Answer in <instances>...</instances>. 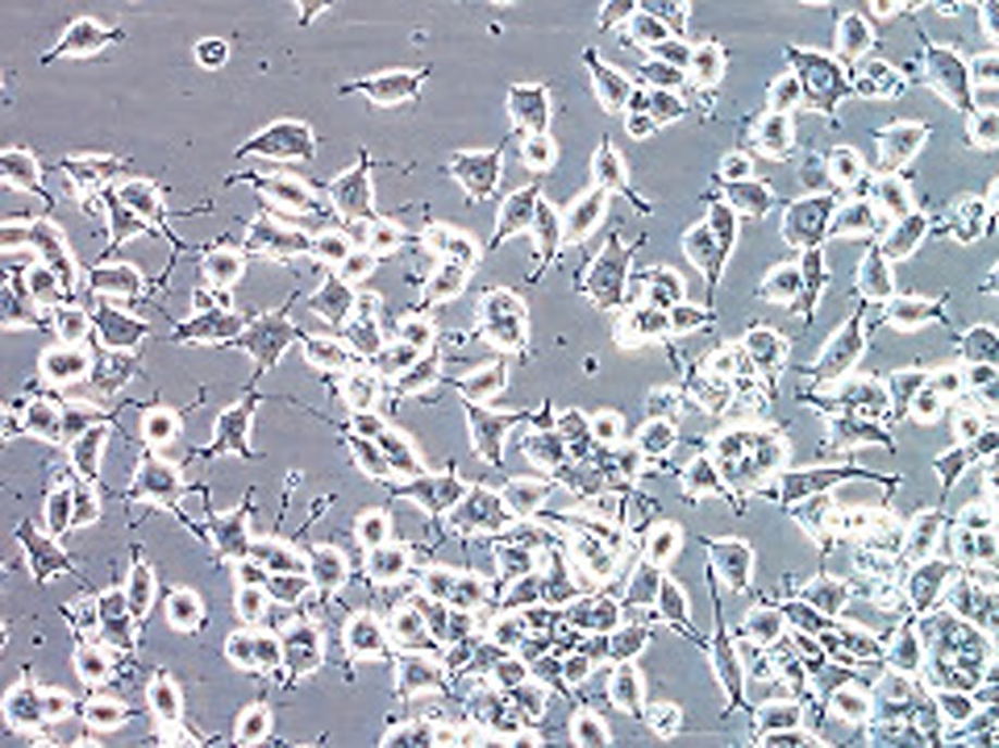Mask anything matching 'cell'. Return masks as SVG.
Wrapping results in <instances>:
<instances>
[{
	"label": "cell",
	"instance_id": "ffe728a7",
	"mask_svg": "<svg viewBox=\"0 0 999 748\" xmlns=\"http://www.w3.org/2000/svg\"><path fill=\"white\" fill-rule=\"evenodd\" d=\"M383 452L392 470L408 474L422 472L417 450L411 439L404 432L388 424L387 428L374 440Z\"/></svg>",
	"mask_w": 999,
	"mask_h": 748
},
{
	"label": "cell",
	"instance_id": "603a6c76",
	"mask_svg": "<svg viewBox=\"0 0 999 748\" xmlns=\"http://www.w3.org/2000/svg\"><path fill=\"white\" fill-rule=\"evenodd\" d=\"M522 157L533 172L546 173L556 163V144L547 133L528 136L523 139Z\"/></svg>",
	"mask_w": 999,
	"mask_h": 748
},
{
	"label": "cell",
	"instance_id": "d6986e66",
	"mask_svg": "<svg viewBox=\"0 0 999 748\" xmlns=\"http://www.w3.org/2000/svg\"><path fill=\"white\" fill-rule=\"evenodd\" d=\"M532 232L535 234L539 252L543 262V271L553 262L558 244L563 242L562 216L544 199H538L535 219L532 221Z\"/></svg>",
	"mask_w": 999,
	"mask_h": 748
},
{
	"label": "cell",
	"instance_id": "ac0fdd59",
	"mask_svg": "<svg viewBox=\"0 0 999 748\" xmlns=\"http://www.w3.org/2000/svg\"><path fill=\"white\" fill-rule=\"evenodd\" d=\"M442 371L443 352L435 342L409 370L391 382L392 395L399 399L418 396L436 384Z\"/></svg>",
	"mask_w": 999,
	"mask_h": 748
},
{
	"label": "cell",
	"instance_id": "d6a6232c",
	"mask_svg": "<svg viewBox=\"0 0 999 748\" xmlns=\"http://www.w3.org/2000/svg\"><path fill=\"white\" fill-rule=\"evenodd\" d=\"M388 424L375 411L354 412L350 415L349 431L362 438L375 440Z\"/></svg>",
	"mask_w": 999,
	"mask_h": 748
},
{
	"label": "cell",
	"instance_id": "6da1fadb",
	"mask_svg": "<svg viewBox=\"0 0 999 748\" xmlns=\"http://www.w3.org/2000/svg\"><path fill=\"white\" fill-rule=\"evenodd\" d=\"M479 336L499 351L518 352L527 341V311L518 296L494 288L478 303Z\"/></svg>",
	"mask_w": 999,
	"mask_h": 748
},
{
	"label": "cell",
	"instance_id": "44dd1931",
	"mask_svg": "<svg viewBox=\"0 0 999 748\" xmlns=\"http://www.w3.org/2000/svg\"><path fill=\"white\" fill-rule=\"evenodd\" d=\"M424 354L417 348L396 339L395 342L385 344L381 351L368 360L367 363L381 378L392 382Z\"/></svg>",
	"mask_w": 999,
	"mask_h": 748
},
{
	"label": "cell",
	"instance_id": "7a4b0ae2",
	"mask_svg": "<svg viewBox=\"0 0 999 748\" xmlns=\"http://www.w3.org/2000/svg\"><path fill=\"white\" fill-rule=\"evenodd\" d=\"M642 244V240L634 241L626 248L619 233L609 234L585 278L588 292L601 308L607 310L620 303L633 253Z\"/></svg>",
	"mask_w": 999,
	"mask_h": 748
},
{
	"label": "cell",
	"instance_id": "484cf974",
	"mask_svg": "<svg viewBox=\"0 0 999 748\" xmlns=\"http://www.w3.org/2000/svg\"><path fill=\"white\" fill-rule=\"evenodd\" d=\"M345 435L353 454L357 457L359 463L366 470L378 475L391 472L392 467L388 466L383 452H381L374 440L354 435L350 431L346 432Z\"/></svg>",
	"mask_w": 999,
	"mask_h": 748
},
{
	"label": "cell",
	"instance_id": "e0dca14e",
	"mask_svg": "<svg viewBox=\"0 0 999 748\" xmlns=\"http://www.w3.org/2000/svg\"><path fill=\"white\" fill-rule=\"evenodd\" d=\"M507 385V364L503 360L485 365L477 371L464 374L453 381L462 401L482 404L503 392Z\"/></svg>",
	"mask_w": 999,
	"mask_h": 748
},
{
	"label": "cell",
	"instance_id": "7402d4cb",
	"mask_svg": "<svg viewBox=\"0 0 999 748\" xmlns=\"http://www.w3.org/2000/svg\"><path fill=\"white\" fill-rule=\"evenodd\" d=\"M849 334H850V326L848 329L844 331L841 338L837 339L836 345L829 348L828 357H826L824 362L821 363L819 370L817 371V373L821 371V374H818L819 378L831 379L837 376H841V373L844 370L849 369V365H851V362L854 360V357H858L859 356L858 353L861 352L862 339H858L856 342H853L852 345H850L852 339L858 337L859 335L858 329L854 331L853 335L850 338V341H849V337H850Z\"/></svg>",
	"mask_w": 999,
	"mask_h": 748
},
{
	"label": "cell",
	"instance_id": "4316f807",
	"mask_svg": "<svg viewBox=\"0 0 999 748\" xmlns=\"http://www.w3.org/2000/svg\"><path fill=\"white\" fill-rule=\"evenodd\" d=\"M649 99L648 112L649 115L654 119L657 127L677 121V119L688 113V109L681 103L680 99L666 90H651L649 92Z\"/></svg>",
	"mask_w": 999,
	"mask_h": 748
},
{
	"label": "cell",
	"instance_id": "4fadbf2b",
	"mask_svg": "<svg viewBox=\"0 0 999 748\" xmlns=\"http://www.w3.org/2000/svg\"><path fill=\"white\" fill-rule=\"evenodd\" d=\"M592 170H594V177L599 187H603L608 194L612 191L621 194L622 197L628 198L631 205L637 208L640 214H650V203L642 201L638 194L630 189L622 160L607 133L604 134L603 141H601L595 152Z\"/></svg>",
	"mask_w": 999,
	"mask_h": 748
},
{
	"label": "cell",
	"instance_id": "8992f818",
	"mask_svg": "<svg viewBox=\"0 0 999 748\" xmlns=\"http://www.w3.org/2000/svg\"><path fill=\"white\" fill-rule=\"evenodd\" d=\"M548 92L545 84L514 85L509 110L516 134L522 139L545 134L550 121Z\"/></svg>",
	"mask_w": 999,
	"mask_h": 748
},
{
	"label": "cell",
	"instance_id": "5b68a950",
	"mask_svg": "<svg viewBox=\"0 0 999 748\" xmlns=\"http://www.w3.org/2000/svg\"><path fill=\"white\" fill-rule=\"evenodd\" d=\"M381 306L383 299L377 292L358 294V301L350 319L337 331L341 335L338 338L366 361L377 356L385 346L379 322Z\"/></svg>",
	"mask_w": 999,
	"mask_h": 748
},
{
	"label": "cell",
	"instance_id": "ba28073f",
	"mask_svg": "<svg viewBox=\"0 0 999 748\" xmlns=\"http://www.w3.org/2000/svg\"><path fill=\"white\" fill-rule=\"evenodd\" d=\"M582 59L591 71L601 107L612 115L622 112L634 90L629 79L601 61L594 47L583 49Z\"/></svg>",
	"mask_w": 999,
	"mask_h": 748
},
{
	"label": "cell",
	"instance_id": "5bb4252c",
	"mask_svg": "<svg viewBox=\"0 0 999 748\" xmlns=\"http://www.w3.org/2000/svg\"><path fill=\"white\" fill-rule=\"evenodd\" d=\"M541 184L533 183L522 189L510 194L499 210L497 228L490 249L495 250L506 239L531 227L536 214L538 199L540 198Z\"/></svg>",
	"mask_w": 999,
	"mask_h": 748
},
{
	"label": "cell",
	"instance_id": "9a60e30c",
	"mask_svg": "<svg viewBox=\"0 0 999 748\" xmlns=\"http://www.w3.org/2000/svg\"><path fill=\"white\" fill-rule=\"evenodd\" d=\"M504 144L493 151L484 154H462L455 165L457 176L467 187L471 197L485 200L493 197L498 182L499 159L503 155Z\"/></svg>",
	"mask_w": 999,
	"mask_h": 748
},
{
	"label": "cell",
	"instance_id": "9c48e42d",
	"mask_svg": "<svg viewBox=\"0 0 999 748\" xmlns=\"http://www.w3.org/2000/svg\"><path fill=\"white\" fill-rule=\"evenodd\" d=\"M726 242L713 227L705 223L699 224L683 235V250L686 257L705 272L711 284L715 285L724 261L730 250Z\"/></svg>",
	"mask_w": 999,
	"mask_h": 748
},
{
	"label": "cell",
	"instance_id": "8fae6325",
	"mask_svg": "<svg viewBox=\"0 0 999 748\" xmlns=\"http://www.w3.org/2000/svg\"><path fill=\"white\" fill-rule=\"evenodd\" d=\"M443 263L422 288L417 313L425 312L435 306L456 299L468 284L476 263L454 257H444Z\"/></svg>",
	"mask_w": 999,
	"mask_h": 748
},
{
	"label": "cell",
	"instance_id": "836d02e7",
	"mask_svg": "<svg viewBox=\"0 0 999 748\" xmlns=\"http://www.w3.org/2000/svg\"><path fill=\"white\" fill-rule=\"evenodd\" d=\"M420 79H421V75L417 76V78H410V76H406V75L404 76L403 75H394V76L392 75V76H388V78L379 79V80H374L371 83L362 82L361 85H358V87L369 90L371 94V97H374V98L378 96V94L384 90V92L381 94V96H379L378 98L386 99V98H392L393 94H394V97H395V94H399L400 92L399 89L402 88V85L403 87H408V85H419Z\"/></svg>",
	"mask_w": 999,
	"mask_h": 748
},
{
	"label": "cell",
	"instance_id": "52a82bcc",
	"mask_svg": "<svg viewBox=\"0 0 999 748\" xmlns=\"http://www.w3.org/2000/svg\"><path fill=\"white\" fill-rule=\"evenodd\" d=\"M358 301V294L337 274H329L324 283L308 299V309L326 325L341 329Z\"/></svg>",
	"mask_w": 999,
	"mask_h": 748
},
{
	"label": "cell",
	"instance_id": "1f68e13d",
	"mask_svg": "<svg viewBox=\"0 0 999 748\" xmlns=\"http://www.w3.org/2000/svg\"><path fill=\"white\" fill-rule=\"evenodd\" d=\"M648 52L654 54L659 61L679 67L681 71H688L693 50L683 42L667 39L657 46L646 48Z\"/></svg>",
	"mask_w": 999,
	"mask_h": 748
},
{
	"label": "cell",
	"instance_id": "7c38bea8",
	"mask_svg": "<svg viewBox=\"0 0 999 748\" xmlns=\"http://www.w3.org/2000/svg\"><path fill=\"white\" fill-rule=\"evenodd\" d=\"M303 352L312 367L328 373L349 372L355 365L366 363L343 339L326 335H309L301 331Z\"/></svg>",
	"mask_w": 999,
	"mask_h": 748
},
{
	"label": "cell",
	"instance_id": "f546056e",
	"mask_svg": "<svg viewBox=\"0 0 999 748\" xmlns=\"http://www.w3.org/2000/svg\"><path fill=\"white\" fill-rule=\"evenodd\" d=\"M310 253L330 265H342L351 253V245L344 236L324 235L311 240Z\"/></svg>",
	"mask_w": 999,
	"mask_h": 748
},
{
	"label": "cell",
	"instance_id": "83f0119b",
	"mask_svg": "<svg viewBox=\"0 0 999 748\" xmlns=\"http://www.w3.org/2000/svg\"><path fill=\"white\" fill-rule=\"evenodd\" d=\"M629 25L633 40L645 48L657 46L668 39V29L665 25L642 11L631 16Z\"/></svg>",
	"mask_w": 999,
	"mask_h": 748
},
{
	"label": "cell",
	"instance_id": "e575fe53",
	"mask_svg": "<svg viewBox=\"0 0 999 748\" xmlns=\"http://www.w3.org/2000/svg\"><path fill=\"white\" fill-rule=\"evenodd\" d=\"M637 10L634 2H607L600 13L599 27L601 32H607L614 27V24L628 18Z\"/></svg>",
	"mask_w": 999,
	"mask_h": 748
},
{
	"label": "cell",
	"instance_id": "2e32d148",
	"mask_svg": "<svg viewBox=\"0 0 999 748\" xmlns=\"http://www.w3.org/2000/svg\"><path fill=\"white\" fill-rule=\"evenodd\" d=\"M383 385L384 379L366 362L343 374L338 390L351 413L368 412L375 411Z\"/></svg>",
	"mask_w": 999,
	"mask_h": 748
},
{
	"label": "cell",
	"instance_id": "d4e9b609",
	"mask_svg": "<svg viewBox=\"0 0 999 748\" xmlns=\"http://www.w3.org/2000/svg\"><path fill=\"white\" fill-rule=\"evenodd\" d=\"M640 10L662 20L671 28L680 38L684 37L688 32V16L690 12L689 3L679 2H641Z\"/></svg>",
	"mask_w": 999,
	"mask_h": 748
},
{
	"label": "cell",
	"instance_id": "f1b7e54d",
	"mask_svg": "<svg viewBox=\"0 0 999 748\" xmlns=\"http://www.w3.org/2000/svg\"><path fill=\"white\" fill-rule=\"evenodd\" d=\"M641 76L655 89L679 87L686 82V72L659 59H654L639 67Z\"/></svg>",
	"mask_w": 999,
	"mask_h": 748
},
{
	"label": "cell",
	"instance_id": "3957f363",
	"mask_svg": "<svg viewBox=\"0 0 999 748\" xmlns=\"http://www.w3.org/2000/svg\"><path fill=\"white\" fill-rule=\"evenodd\" d=\"M293 302L262 314L240 339L242 346L247 348L257 361L260 374L275 367L287 348L300 339L301 329L294 326L287 314Z\"/></svg>",
	"mask_w": 999,
	"mask_h": 748
},
{
	"label": "cell",
	"instance_id": "cb8c5ba5",
	"mask_svg": "<svg viewBox=\"0 0 999 748\" xmlns=\"http://www.w3.org/2000/svg\"><path fill=\"white\" fill-rule=\"evenodd\" d=\"M435 326L421 313L409 314L397 323V339L427 353L435 344Z\"/></svg>",
	"mask_w": 999,
	"mask_h": 748
},
{
	"label": "cell",
	"instance_id": "277c9868",
	"mask_svg": "<svg viewBox=\"0 0 999 748\" xmlns=\"http://www.w3.org/2000/svg\"><path fill=\"white\" fill-rule=\"evenodd\" d=\"M461 403L467 413L473 450L490 463L499 462L507 433L520 423L527 413L491 411L482 404H473L462 399Z\"/></svg>",
	"mask_w": 999,
	"mask_h": 748
},
{
	"label": "cell",
	"instance_id": "4dcf8cb0",
	"mask_svg": "<svg viewBox=\"0 0 999 748\" xmlns=\"http://www.w3.org/2000/svg\"><path fill=\"white\" fill-rule=\"evenodd\" d=\"M375 263L377 258L369 251L351 252L342 263L337 275L353 286L369 277L375 269Z\"/></svg>",
	"mask_w": 999,
	"mask_h": 748
},
{
	"label": "cell",
	"instance_id": "30bf717a",
	"mask_svg": "<svg viewBox=\"0 0 999 748\" xmlns=\"http://www.w3.org/2000/svg\"><path fill=\"white\" fill-rule=\"evenodd\" d=\"M607 201L608 192L599 186L575 200L562 217L563 244L588 239L604 219Z\"/></svg>",
	"mask_w": 999,
	"mask_h": 748
},
{
	"label": "cell",
	"instance_id": "d590c367",
	"mask_svg": "<svg viewBox=\"0 0 999 748\" xmlns=\"http://www.w3.org/2000/svg\"><path fill=\"white\" fill-rule=\"evenodd\" d=\"M625 124L626 130H628L633 139L648 138V136L657 130L654 119L646 113H630L628 122Z\"/></svg>",
	"mask_w": 999,
	"mask_h": 748
}]
</instances>
